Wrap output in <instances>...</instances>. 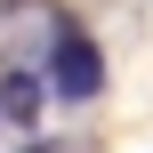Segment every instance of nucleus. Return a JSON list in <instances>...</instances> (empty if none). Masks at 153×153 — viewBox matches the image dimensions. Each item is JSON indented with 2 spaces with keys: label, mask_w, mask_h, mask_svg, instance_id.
<instances>
[{
  "label": "nucleus",
  "mask_w": 153,
  "mask_h": 153,
  "mask_svg": "<svg viewBox=\"0 0 153 153\" xmlns=\"http://www.w3.org/2000/svg\"><path fill=\"white\" fill-rule=\"evenodd\" d=\"M48 89L73 97V105H89V97L105 89V48H97L81 24H56V40H48Z\"/></svg>",
  "instance_id": "nucleus-1"
},
{
  "label": "nucleus",
  "mask_w": 153,
  "mask_h": 153,
  "mask_svg": "<svg viewBox=\"0 0 153 153\" xmlns=\"http://www.w3.org/2000/svg\"><path fill=\"white\" fill-rule=\"evenodd\" d=\"M0 113H8V121H16V129H24V121H32V113H40V73H24V65H16V73H8V81H0Z\"/></svg>",
  "instance_id": "nucleus-2"
},
{
  "label": "nucleus",
  "mask_w": 153,
  "mask_h": 153,
  "mask_svg": "<svg viewBox=\"0 0 153 153\" xmlns=\"http://www.w3.org/2000/svg\"><path fill=\"white\" fill-rule=\"evenodd\" d=\"M24 153H56V145H24Z\"/></svg>",
  "instance_id": "nucleus-3"
}]
</instances>
